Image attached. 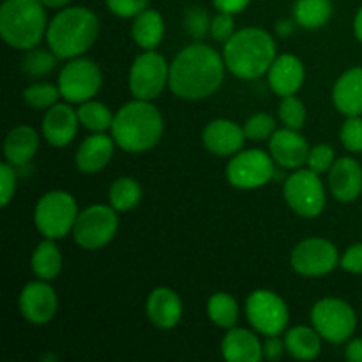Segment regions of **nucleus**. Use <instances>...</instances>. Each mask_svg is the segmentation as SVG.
<instances>
[{
  "instance_id": "f257e3e1",
  "label": "nucleus",
  "mask_w": 362,
  "mask_h": 362,
  "mask_svg": "<svg viewBox=\"0 0 362 362\" xmlns=\"http://www.w3.org/2000/svg\"><path fill=\"white\" fill-rule=\"evenodd\" d=\"M226 64L212 46L193 42L177 53L170 64L168 87L173 95L186 101H200L221 87Z\"/></svg>"
},
{
  "instance_id": "f03ea898",
  "label": "nucleus",
  "mask_w": 362,
  "mask_h": 362,
  "mask_svg": "<svg viewBox=\"0 0 362 362\" xmlns=\"http://www.w3.org/2000/svg\"><path fill=\"white\" fill-rule=\"evenodd\" d=\"M165 131L163 115L151 101L133 99L117 110L112 136L117 147L129 154L151 151L159 144Z\"/></svg>"
},
{
  "instance_id": "7ed1b4c3",
  "label": "nucleus",
  "mask_w": 362,
  "mask_h": 362,
  "mask_svg": "<svg viewBox=\"0 0 362 362\" xmlns=\"http://www.w3.org/2000/svg\"><path fill=\"white\" fill-rule=\"evenodd\" d=\"M276 42L264 28L247 27L237 30L223 48L226 69L240 80L264 76L276 59Z\"/></svg>"
},
{
  "instance_id": "20e7f679",
  "label": "nucleus",
  "mask_w": 362,
  "mask_h": 362,
  "mask_svg": "<svg viewBox=\"0 0 362 362\" xmlns=\"http://www.w3.org/2000/svg\"><path fill=\"white\" fill-rule=\"evenodd\" d=\"M99 35V18L88 7H64L48 23L46 42L59 59L81 57Z\"/></svg>"
},
{
  "instance_id": "39448f33",
  "label": "nucleus",
  "mask_w": 362,
  "mask_h": 362,
  "mask_svg": "<svg viewBox=\"0 0 362 362\" xmlns=\"http://www.w3.org/2000/svg\"><path fill=\"white\" fill-rule=\"evenodd\" d=\"M45 4L41 0H4L0 6V35L14 49L28 52L46 37Z\"/></svg>"
},
{
  "instance_id": "423d86ee",
  "label": "nucleus",
  "mask_w": 362,
  "mask_h": 362,
  "mask_svg": "<svg viewBox=\"0 0 362 362\" xmlns=\"http://www.w3.org/2000/svg\"><path fill=\"white\" fill-rule=\"evenodd\" d=\"M76 200L67 191L53 189L42 194L34 209V223L45 239H64L78 218Z\"/></svg>"
},
{
  "instance_id": "0eeeda50",
  "label": "nucleus",
  "mask_w": 362,
  "mask_h": 362,
  "mask_svg": "<svg viewBox=\"0 0 362 362\" xmlns=\"http://www.w3.org/2000/svg\"><path fill=\"white\" fill-rule=\"evenodd\" d=\"M311 325L329 343H345L357 327V315L346 300L325 297L311 308Z\"/></svg>"
},
{
  "instance_id": "6e6552de",
  "label": "nucleus",
  "mask_w": 362,
  "mask_h": 362,
  "mask_svg": "<svg viewBox=\"0 0 362 362\" xmlns=\"http://www.w3.org/2000/svg\"><path fill=\"white\" fill-rule=\"evenodd\" d=\"M119 230V216L112 205H88L78 214L73 239L83 250H101L112 243Z\"/></svg>"
},
{
  "instance_id": "1a4fd4ad",
  "label": "nucleus",
  "mask_w": 362,
  "mask_h": 362,
  "mask_svg": "<svg viewBox=\"0 0 362 362\" xmlns=\"http://www.w3.org/2000/svg\"><path fill=\"white\" fill-rule=\"evenodd\" d=\"M60 95L71 105H81L94 99L103 85V74L98 64L87 57H74L60 69Z\"/></svg>"
},
{
  "instance_id": "9d476101",
  "label": "nucleus",
  "mask_w": 362,
  "mask_h": 362,
  "mask_svg": "<svg viewBox=\"0 0 362 362\" xmlns=\"http://www.w3.org/2000/svg\"><path fill=\"white\" fill-rule=\"evenodd\" d=\"M170 80V66L161 53L145 49L134 59L129 71V90L134 99L152 101L159 98Z\"/></svg>"
},
{
  "instance_id": "9b49d317",
  "label": "nucleus",
  "mask_w": 362,
  "mask_h": 362,
  "mask_svg": "<svg viewBox=\"0 0 362 362\" xmlns=\"http://www.w3.org/2000/svg\"><path fill=\"white\" fill-rule=\"evenodd\" d=\"M283 194L288 207L303 218H317L325 209L324 184L318 173L310 168H297L285 180Z\"/></svg>"
},
{
  "instance_id": "f8f14e48",
  "label": "nucleus",
  "mask_w": 362,
  "mask_h": 362,
  "mask_svg": "<svg viewBox=\"0 0 362 362\" xmlns=\"http://www.w3.org/2000/svg\"><path fill=\"white\" fill-rule=\"evenodd\" d=\"M274 159L260 148L240 151L226 165V179L237 189H257L276 175Z\"/></svg>"
},
{
  "instance_id": "ddd939ff",
  "label": "nucleus",
  "mask_w": 362,
  "mask_h": 362,
  "mask_svg": "<svg viewBox=\"0 0 362 362\" xmlns=\"http://www.w3.org/2000/svg\"><path fill=\"white\" fill-rule=\"evenodd\" d=\"M246 317L251 327L265 336H278L290 320L286 303L271 290H255L246 299Z\"/></svg>"
},
{
  "instance_id": "4468645a",
  "label": "nucleus",
  "mask_w": 362,
  "mask_h": 362,
  "mask_svg": "<svg viewBox=\"0 0 362 362\" xmlns=\"http://www.w3.org/2000/svg\"><path fill=\"white\" fill-rule=\"evenodd\" d=\"M338 264L339 255L336 246L320 237L300 240L290 255L292 269L304 278H320L334 271Z\"/></svg>"
},
{
  "instance_id": "2eb2a0df",
  "label": "nucleus",
  "mask_w": 362,
  "mask_h": 362,
  "mask_svg": "<svg viewBox=\"0 0 362 362\" xmlns=\"http://www.w3.org/2000/svg\"><path fill=\"white\" fill-rule=\"evenodd\" d=\"M49 281H32L20 293V311L28 324L45 325L53 320L59 310V299Z\"/></svg>"
},
{
  "instance_id": "dca6fc26",
  "label": "nucleus",
  "mask_w": 362,
  "mask_h": 362,
  "mask_svg": "<svg viewBox=\"0 0 362 362\" xmlns=\"http://www.w3.org/2000/svg\"><path fill=\"white\" fill-rule=\"evenodd\" d=\"M269 154L274 163L285 170H297L306 165L310 145L297 129L283 127L269 138Z\"/></svg>"
},
{
  "instance_id": "f3484780",
  "label": "nucleus",
  "mask_w": 362,
  "mask_h": 362,
  "mask_svg": "<svg viewBox=\"0 0 362 362\" xmlns=\"http://www.w3.org/2000/svg\"><path fill=\"white\" fill-rule=\"evenodd\" d=\"M202 140L211 154L228 158L240 152L247 138L244 134V127H240L237 122L228 119H216L205 126Z\"/></svg>"
},
{
  "instance_id": "a211bd4d",
  "label": "nucleus",
  "mask_w": 362,
  "mask_h": 362,
  "mask_svg": "<svg viewBox=\"0 0 362 362\" xmlns=\"http://www.w3.org/2000/svg\"><path fill=\"white\" fill-rule=\"evenodd\" d=\"M80 126L78 112L71 108V103H57L46 110L42 119V136L52 147H66L74 140Z\"/></svg>"
},
{
  "instance_id": "6ab92c4d",
  "label": "nucleus",
  "mask_w": 362,
  "mask_h": 362,
  "mask_svg": "<svg viewBox=\"0 0 362 362\" xmlns=\"http://www.w3.org/2000/svg\"><path fill=\"white\" fill-rule=\"evenodd\" d=\"M267 76L269 87L272 88V92L279 98H286V95H293L299 92L304 83V78H306V71H304V64L299 57L283 53V55L276 57L272 66L269 67Z\"/></svg>"
},
{
  "instance_id": "aec40b11",
  "label": "nucleus",
  "mask_w": 362,
  "mask_h": 362,
  "mask_svg": "<svg viewBox=\"0 0 362 362\" xmlns=\"http://www.w3.org/2000/svg\"><path fill=\"white\" fill-rule=\"evenodd\" d=\"M329 189L338 202L349 204L362 193V168L352 158L336 159L329 170Z\"/></svg>"
},
{
  "instance_id": "412c9836",
  "label": "nucleus",
  "mask_w": 362,
  "mask_h": 362,
  "mask_svg": "<svg viewBox=\"0 0 362 362\" xmlns=\"http://www.w3.org/2000/svg\"><path fill=\"white\" fill-rule=\"evenodd\" d=\"M115 140L105 133H92L90 136L85 138L76 151V168L81 173H98L106 168L113 158V148H115Z\"/></svg>"
},
{
  "instance_id": "4be33fe9",
  "label": "nucleus",
  "mask_w": 362,
  "mask_h": 362,
  "mask_svg": "<svg viewBox=\"0 0 362 362\" xmlns=\"http://www.w3.org/2000/svg\"><path fill=\"white\" fill-rule=\"evenodd\" d=\"M182 300L172 288L159 286L147 299V317L158 329H173L182 318Z\"/></svg>"
},
{
  "instance_id": "5701e85b",
  "label": "nucleus",
  "mask_w": 362,
  "mask_h": 362,
  "mask_svg": "<svg viewBox=\"0 0 362 362\" xmlns=\"http://www.w3.org/2000/svg\"><path fill=\"white\" fill-rule=\"evenodd\" d=\"M221 356L228 362H260L264 359V345L255 332L232 327L221 339Z\"/></svg>"
},
{
  "instance_id": "b1692460",
  "label": "nucleus",
  "mask_w": 362,
  "mask_h": 362,
  "mask_svg": "<svg viewBox=\"0 0 362 362\" xmlns=\"http://www.w3.org/2000/svg\"><path fill=\"white\" fill-rule=\"evenodd\" d=\"M332 103L345 117L362 115V67H352L336 80Z\"/></svg>"
},
{
  "instance_id": "393cba45",
  "label": "nucleus",
  "mask_w": 362,
  "mask_h": 362,
  "mask_svg": "<svg viewBox=\"0 0 362 362\" xmlns=\"http://www.w3.org/2000/svg\"><path fill=\"white\" fill-rule=\"evenodd\" d=\"M39 148V134L34 127L16 126L4 140V158L14 166H23L32 161Z\"/></svg>"
},
{
  "instance_id": "a878e982",
  "label": "nucleus",
  "mask_w": 362,
  "mask_h": 362,
  "mask_svg": "<svg viewBox=\"0 0 362 362\" xmlns=\"http://www.w3.org/2000/svg\"><path fill=\"white\" fill-rule=\"evenodd\" d=\"M131 34L141 49H156L165 37V20L156 9L141 11L134 16Z\"/></svg>"
},
{
  "instance_id": "bb28decb",
  "label": "nucleus",
  "mask_w": 362,
  "mask_h": 362,
  "mask_svg": "<svg viewBox=\"0 0 362 362\" xmlns=\"http://www.w3.org/2000/svg\"><path fill=\"white\" fill-rule=\"evenodd\" d=\"M322 336L315 327L297 325L285 334L286 352L299 361H313L322 352Z\"/></svg>"
},
{
  "instance_id": "cd10ccee",
  "label": "nucleus",
  "mask_w": 362,
  "mask_h": 362,
  "mask_svg": "<svg viewBox=\"0 0 362 362\" xmlns=\"http://www.w3.org/2000/svg\"><path fill=\"white\" fill-rule=\"evenodd\" d=\"M32 271L42 281H53L62 271V255L57 247L55 240L45 239L37 244L32 255Z\"/></svg>"
},
{
  "instance_id": "c85d7f7f",
  "label": "nucleus",
  "mask_w": 362,
  "mask_h": 362,
  "mask_svg": "<svg viewBox=\"0 0 362 362\" xmlns=\"http://www.w3.org/2000/svg\"><path fill=\"white\" fill-rule=\"evenodd\" d=\"M331 0H296L293 4V20L299 27L308 28V30L324 27L331 20Z\"/></svg>"
},
{
  "instance_id": "c756f323",
  "label": "nucleus",
  "mask_w": 362,
  "mask_h": 362,
  "mask_svg": "<svg viewBox=\"0 0 362 362\" xmlns=\"http://www.w3.org/2000/svg\"><path fill=\"white\" fill-rule=\"evenodd\" d=\"M108 202L117 212L133 211L141 202V186L133 177H119L110 186Z\"/></svg>"
},
{
  "instance_id": "7c9ffc66",
  "label": "nucleus",
  "mask_w": 362,
  "mask_h": 362,
  "mask_svg": "<svg viewBox=\"0 0 362 362\" xmlns=\"http://www.w3.org/2000/svg\"><path fill=\"white\" fill-rule=\"evenodd\" d=\"M207 317L218 327L232 329L239 320V304L230 293L218 292L209 297Z\"/></svg>"
},
{
  "instance_id": "2f4dec72",
  "label": "nucleus",
  "mask_w": 362,
  "mask_h": 362,
  "mask_svg": "<svg viewBox=\"0 0 362 362\" xmlns=\"http://www.w3.org/2000/svg\"><path fill=\"white\" fill-rule=\"evenodd\" d=\"M113 117L115 115L105 103L94 101V99L81 103L78 108L80 124L90 133H105L106 129H112Z\"/></svg>"
},
{
  "instance_id": "473e14b6",
  "label": "nucleus",
  "mask_w": 362,
  "mask_h": 362,
  "mask_svg": "<svg viewBox=\"0 0 362 362\" xmlns=\"http://www.w3.org/2000/svg\"><path fill=\"white\" fill-rule=\"evenodd\" d=\"M59 57L52 52V49H41V48H32L21 59V71L27 76L32 78H41L46 74L52 73L57 66Z\"/></svg>"
},
{
  "instance_id": "72a5a7b5",
  "label": "nucleus",
  "mask_w": 362,
  "mask_h": 362,
  "mask_svg": "<svg viewBox=\"0 0 362 362\" xmlns=\"http://www.w3.org/2000/svg\"><path fill=\"white\" fill-rule=\"evenodd\" d=\"M60 95L59 85L52 83H34L23 90V101L34 110H48L59 103Z\"/></svg>"
},
{
  "instance_id": "f704fd0d",
  "label": "nucleus",
  "mask_w": 362,
  "mask_h": 362,
  "mask_svg": "<svg viewBox=\"0 0 362 362\" xmlns=\"http://www.w3.org/2000/svg\"><path fill=\"white\" fill-rule=\"evenodd\" d=\"M278 117L285 127L300 131L308 119L306 106L299 98H296V94L286 95V98H281V103L278 106Z\"/></svg>"
},
{
  "instance_id": "c9c22d12",
  "label": "nucleus",
  "mask_w": 362,
  "mask_h": 362,
  "mask_svg": "<svg viewBox=\"0 0 362 362\" xmlns=\"http://www.w3.org/2000/svg\"><path fill=\"white\" fill-rule=\"evenodd\" d=\"M243 127L247 140L264 141L276 133V120L269 113H255L244 122Z\"/></svg>"
},
{
  "instance_id": "e433bc0d",
  "label": "nucleus",
  "mask_w": 362,
  "mask_h": 362,
  "mask_svg": "<svg viewBox=\"0 0 362 362\" xmlns=\"http://www.w3.org/2000/svg\"><path fill=\"white\" fill-rule=\"evenodd\" d=\"M211 16L204 7H189L184 14V30L193 37L194 41H200L205 35L211 34Z\"/></svg>"
},
{
  "instance_id": "4c0bfd02",
  "label": "nucleus",
  "mask_w": 362,
  "mask_h": 362,
  "mask_svg": "<svg viewBox=\"0 0 362 362\" xmlns=\"http://www.w3.org/2000/svg\"><path fill=\"white\" fill-rule=\"evenodd\" d=\"M339 140L346 151L354 154L362 152V117H346L343 122L341 131H339Z\"/></svg>"
},
{
  "instance_id": "58836bf2",
  "label": "nucleus",
  "mask_w": 362,
  "mask_h": 362,
  "mask_svg": "<svg viewBox=\"0 0 362 362\" xmlns=\"http://www.w3.org/2000/svg\"><path fill=\"white\" fill-rule=\"evenodd\" d=\"M336 154L334 148L327 144H318L315 147L310 148V154H308V168L313 170L315 173H325L331 170V166L334 165Z\"/></svg>"
},
{
  "instance_id": "ea45409f",
  "label": "nucleus",
  "mask_w": 362,
  "mask_h": 362,
  "mask_svg": "<svg viewBox=\"0 0 362 362\" xmlns=\"http://www.w3.org/2000/svg\"><path fill=\"white\" fill-rule=\"evenodd\" d=\"M235 21H233V14L223 13L216 14L211 21V35L219 42H226L233 34H235Z\"/></svg>"
},
{
  "instance_id": "a19ab883",
  "label": "nucleus",
  "mask_w": 362,
  "mask_h": 362,
  "mask_svg": "<svg viewBox=\"0 0 362 362\" xmlns=\"http://www.w3.org/2000/svg\"><path fill=\"white\" fill-rule=\"evenodd\" d=\"M0 182H2L0 204H2V207H7L9 202L14 198V193H16V186H18V177H16V172H14V165H11L9 161L0 165Z\"/></svg>"
},
{
  "instance_id": "79ce46f5",
  "label": "nucleus",
  "mask_w": 362,
  "mask_h": 362,
  "mask_svg": "<svg viewBox=\"0 0 362 362\" xmlns=\"http://www.w3.org/2000/svg\"><path fill=\"white\" fill-rule=\"evenodd\" d=\"M148 0H106L110 13L119 18H134L147 9Z\"/></svg>"
},
{
  "instance_id": "37998d69",
  "label": "nucleus",
  "mask_w": 362,
  "mask_h": 362,
  "mask_svg": "<svg viewBox=\"0 0 362 362\" xmlns=\"http://www.w3.org/2000/svg\"><path fill=\"white\" fill-rule=\"evenodd\" d=\"M339 265H341L343 271L352 272V274H362V243L350 246L339 260Z\"/></svg>"
},
{
  "instance_id": "c03bdc74",
  "label": "nucleus",
  "mask_w": 362,
  "mask_h": 362,
  "mask_svg": "<svg viewBox=\"0 0 362 362\" xmlns=\"http://www.w3.org/2000/svg\"><path fill=\"white\" fill-rule=\"evenodd\" d=\"M286 345L285 339L278 336H267V341L264 343V359L265 361H279L285 354Z\"/></svg>"
},
{
  "instance_id": "a18cd8bd",
  "label": "nucleus",
  "mask_w": 362,
  "mask_h": 362,
  "mask_svg": "<svg viewBox=\"0 0 362 362\" xmlns=\"http://www.w3.org/2000/svg\"><path fill=\"white\" fill-rule=\"evenodd\" d=\"M212 4H214L218 11L237 14V13H243V11L250 6L251 0H212Z\"/></svg>"
},
{
  "instance_id": "49530a36",
  "label": "nucleus",
  "mask_w": 362,
  "mask_h": 362,
  "mask_svg": "<svg viewBox=\"0 0 362 362\" xmlns=\"http://www.w3.org/2000/svg\"><path fill=\"white\" fill-rule=\"evenodd\" d=\"M345 357L350 362H362V338H356L346 345Z\"/></svg>"
},
{
  "instance_id": "de8ad7c7",
  "label": "nucleus",
  "mask_w": 362,
  "mask_h": 362,
  "mask_svg": "<svg viewBox=\"0 0 362 362\" xmlns=\"http://www.w3.org/2000/svg\"><path fill=\"white\" fill-rule=\"evenodd\" d=\"M296 25L297 21L293 20H279L278 23H276V34L279 35V37H290V35L293 34V30H296Z\"/></svg>"
},
{
  "instance_id": "09e8293b",
  "label": "nucleus",
  "mask_w": 362,
  "mask_h": 362,
  "mask_svg": "<svg viewBox=\"0 0 362 362\" xmlns=\"http://www.w3.org/2000/svg\"><path fill=\"white\" fill-rule=\"evenodd\" d=\"M354 32H356V37L362 42V7L357 11L356 18H354Z\"/></svg>"
},
{
  "instance_id": "8fccbe9b",
  "label": "nucleus",
  "mask_w": 362,
  "mask_h": 362,
  "mask_svg": "<svg viewBox=\"0 0 362 362\" xmlns=\"http://www.w3.org/2000/svg\"><path fill=\"white\" fill-rule=\"evenodd\" d=\"M45 4V7H49V9H64L71 0H41Z\"/></svg>"
}]
</instances>
